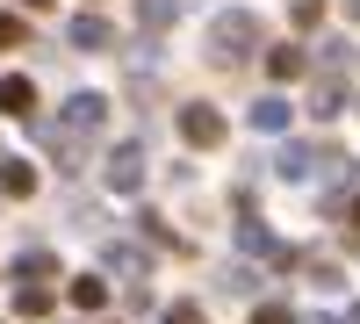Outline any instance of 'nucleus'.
Instances as JSON below:
<instances>
[{
    "label": "nucleus",
    "instance_id": "7",
    "mask_svg": "<svg viewBox=\"0 0 360 324\" xmlns=\"http://www.w3.org/2000/svg\"><path fill=\"white\" fill-rule=\"evenodd\" d=\"M65 44H72V51H108L115 29H108V15H72V22H65Z\"/></svg>",
    "mask_w": 360,
    "mask_h": 324
},
{
    "label": "nucleus",
    "instance_id": "13",
    "mask_svg": "<svg viewBox=\"0 0 360 324\" xmlns=\"http://www.w3.org/2000/svg\"><path fill=\"white\" fill-rule=\"evenodd\" d=\"M317 58H324V72H332V79H346V72L360 65V51H353L346 37H324V44H317Z\"/></svg>",
    "mask_w": 360,
    "mask_h": 324
},
{
    "label": "nucleus",
    "instance_id": "5",
    "mask_svg": "<svg viewBox=\"0 0 360 324\" xmlns=\"http://www.w3.org/2000/svg\"><path fill=\"white\" fill-rule=\"evenodd\" d=\"M101 274H130V281H144V274H152V252H144V245H130V238H108Z\"/></svg>",
    "mask_w": 360,
    "mask_h": 324
},
{
    "label": "nucleus",
    "instance_id": "18",
    "mask_svg": "<svg viewBox=\"0 0 360 324\" xmlns=\"http://www.w3.org/2000/svg\"><path fill=\"white\" fill-rule=\"evenodd\" d=\"M51 267H58V259H51V252H44V245H29V252H22V259H15V274H29V281H44V274H51Z\"/></svg>",
    "mask_w": 360,
    "mask_h": 324
},
{
    "label": "nucleus",
    "instance_id": "8",
    "mask_svg": "<svg viewBox=\"0 0 360 324\" xmlns=\"http://www.w3.org/2000/svg\"><path fill=\"white\" fill-rule=\"evenodd\" d=\"M0 115H37V79L29 72H0Z\"/></svg>",
    "mask_w": 360,
    "mask_h": 324
},
{
    "label": "nucleus",
    "instance_id": "23",
    "mask_svg": "<svg viewBox=\"0 0 360 324\" xmlns=\"http://www.w3.org/2000/svg\"><path fill=\"white\" fill-rule=\"evenodd\" d=\"M346 15H353V22H360V0H346Z\"/></svg>",
    "mask_w": 360,
    "mask_h": 324
},
{
    "label": "nucleus",
    "instance_id": "2",
    "mask_svg": "<svg viewBox=\"0 0 360 324\" xmlns=\"http://www.w3.org/2000/svg\"><path fill=\"white\" fill-rule=\"evenodd\" d=\"M180 137H188L195 152H217L231 137V123H224V108H209V101H180Z\"/></svg>",
    "mask_w": 360,
    "mask_h": 324
},
{
    "label": "nucleus",
    "instance_id": "4",
    "mask_svg": "<svg viewBox=\"0 0 360 324\" xmlns=\"http://www.w3.org/2000/svg\"><path fill=\"white\" fill-rule=\"evenodd\" d=\"M101 181H108L115 195H137V188H144V152H137V144H115V152L101 159Z\"/></svg>",
    "mask_w": 360,
    "mask_h": 324
},
{
    "label": "nucleus",
    "instance_id": "15",
    "mask_svg": "<svg viewBox=\"0 0 360 324\" xmlns=\"http://www.w3.org/2000/svg\"><path fill=\"white\" fill-rule=\"evenodd\" d=\"M339 108H346V79H324L317 94H310V115H317V123H332Z\"/></svg>",
    "mask_w": 360,
    "mask_h": 324
},
{
    "label": "nucleus",
    "instance_id": "1",
    "mask_svg": "<svg viewBox=\"0 0 360 324\" xmlns=\"http://www.w3.org/2000/svg\"><path fill=\"white\" fill-rule=\"evenodd\" d=\"M259 44H266V29H259L252 8H224L209 22V58H217V65H238V58H252Z\"/></svg>",
    "mask_w": 360,
    "mask_h": 324
},
{
    "label": "nucleus",
    "instance_id": "19",
    "mask_svg": "<svg viewBox=\"0 0 360 324\" xmlns=\"http://www.w3.org/2000/svg\"><path fill=\"white\" fill-rule=\"evenodd\" d=\"M288 22H295V29H303V37H310V29L324 22V0H288Z\"/></svg>",
    "mask_w": 360,
    "mask_h": 324
},
{
    "label": "nucleus",
    "instance_id": "20",
    "mask_svg": "<svg viewBox=\"0 0 360 324\" xmlns=\"http://www.w3.org/2000/svg\"><path fill=\"white\" fill-rule=\"evenodd\" d=\"M15 44H29V22L15 8H0V51H15Z\"/></svg>",
    "mask_w": 360,
    "mask_h": 324
},
{
    "label": "nucleus",
    "instance_id": "12",
    "mask_svg": "<svg viewBox=\"0 0 360 324\" xmlns=\"http://www.w3.org/2000/svg\"><path fill=\"white\" fill-rule=\"evenodd\" d=\"M173 22H180V0H137V29L144 37H166Z\"/></svg>",
    "mask_w": 360,
    "mask_h": 324
},
{
    "label": "nucleus",
    "instance_id": "22",
    "mask_svg": "<svg viewBox=\"0 0 360 324\" xmlns=\"http://www.w3.org/2000/svg\"><path fill=\"white\" fill-rule=\"evenodd\" d=\"M252 324H295L288 303H252Z\"/></svg>",
    "mask_w": 360,
    "mask_h": 324
},
{
    "label": "nucleus",
    "instance_id": "9",
    "mask_svg": "<svg viewBox=\"0 0 360 324\" xmlns=\"http://www.w3.org/2000/svg\"><path fill=\"white\" fill-rule=\"evenodd\" d=\"M65 123H72V137H94V130L108 123V101H101V94H72V101H65Z\"/></svg>",
    "mask_w": 360,
    "mask_h": 324
},
{
    "label": "nucleus",
    "instance_id": "26",
    "mask_svg": "<svg viewBox=\"0 0 360 324\" xmlns=\"http://www.w3.org/2000/svg\"><path fill=\"white\" fill-rule=\"evenodd\" d=\"M310 324H332V317H310Z\"/></svg>",
    "mask_w": 360,
    "mask_h": 324
},
{
    "label": "nucleus",
    "instance_id": "24",
    "mask_svg": "<svg viewBox=\"0 0 360 324\" xmlns=\"http://www.w3.org/2000/svg\"><path fill=\"white\" fill-rule=\"evenodd\" d=\"M22 8H51V0H22Z\"/></svg>",
    "mask_w": 360,
    "mask_h": 324
},
{
    "label": "nucleus",
    "instance_id": "10",
    "mask_svg": "<svg viewBox=\"0 0 360 324\" xmlns=\"http://www.w3.org/2000/svg\"><path fill=\"white\" fill-rule=\"evenodd\" d=\"M0 195L29 202V195H37V166H29V159H0Z\"/></svg>",
    "mask_w": 360,
    "mask_h": 324
},
{
    "label": "nucleus",
    "instance_id": "6",
    "mask_svg": "<svg viewBox=\"0 0 360 324\" xmlns=\"http://www.w3.org/2000/svg\"><path fill=\"white\" fill-rule=\"evenodd\" d=\"M238 252H252V259H288V267H295V252H281L274 231H266L259 216H238Z\"/></svg>",
    "mask_w": 360,
    "mask_h": 324
},
{
    "label": "nucleus",
    "instance_id": "17",
    "mask_svg": "<svg viewBox=\"0 0 360 324\" xmlns=\"http://www.w3.org/2000/svg\"><path fill=\"white\" fill-rule=\"evenodd\" d=\"M51 303H58L51 288H44V281H29L22 296H15V317H51Z\"/></svg>",
    "mask_w": 360,
    "mask_h": 324
},
{
    "label": "nucleus",
    "instance_id": "11",
    "mask_svg": "<svg viewBox=\"0 0 360 324\" xmlns=\"http://www.w3.org/2000/svg\"><path fill=\"white\" fill-rule=\"evenodd\" d=\"M245 115H252V130H266V137H281V130H288V123H295V108H288V101H281V94H266V101H252V108H245Z\"/></svg>",
    "mask_w": 360,
    "mask_h": 324
},
{
    "label": "nucleus",
    "instance_id": "27",
    "mask_svg": "<svg viewBox=\"0 0 360 324\" xmlns=\"http://www.w3.org/2000/svg\"><path fill=\"white\" fill-rule=\"evenodd\" d=\"M353 324H360V303H353Z\"/></svg>",
    "mask_w": 360,
    "mask_h": 324
},
{
    "label": "nucleus",
    "instance_id": "14",
    "mask_svg": "<svg viewBox=\"0 0 360 324\" xmlns=\"http://www.w3.org/2000/svg\"><path fill=\"white\" fill-rule=\"evenodd\" d=\"M303 65H310V58L295 51V44H281V51H266V72H274V86H288V79H303Z\"/></svg>",
    "mask_w": 360,
    "mask_h": 324
},
{
    "label": "nucleus",
    "instance_id": "25",
    "mask_svg": "<svg viewBox=\"0 0 360 324\" xmlns=\"http://www.w3.org/2000/svg\"><path fill=\"white\" fill-rule=\"evenodd\" d=\"M353 223H360V195H353Z\"/></svg>",
    "mask_w": 360,
    "mask_h": 324
},
{
    "label": "nucleus",
    "instance_id": "3",
    "mask_svg": "<svg viewBox=\"0 0 360 324\" xmlns=\"http://www.w3.org/2000/svg\"><path fill=\"white\" fill-rule=\"evenodd\" d=\"M324 166H346L332 144H281V159H274V173H281V181H317Z\"/></svg>",
    "mask_w": 360,
    "mask_h": 324
},
{
    "label": "nucleus",
    "instance_id": "16",
    "mask_svg": "<svg viewBox=\"0 0 360 324\" xmlns=\"http://www.w3.org/2000/svg\"><path fill=\"white\" fill-rule=\"evenodd\" d=\"M72 303H79V310H101V303H108V274H79V281H72Z\"/></svg>",
    "mask_w": 360,
    "mask_h": 324
},
{
    "label": "nucleus",
    "instance_id": "21",
    "mask_svg": "<svg viewBox=\"0 0 360 324\" xmlns=\"http://www.w3.org/2000/svg\"><path fill=\"white\" fill-rule=\"evenodd\" d=\"M159 324H209V310H202V303H166Z\"/></svg>",
    "mask_w": 360,
    "mask_h": 324
}]
</instances>
